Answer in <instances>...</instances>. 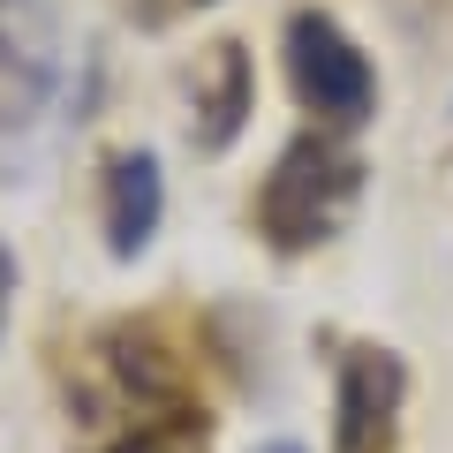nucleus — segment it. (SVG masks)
<instances>
[{"label": "nucleus", "instance_id": "obj_6", "mask_svg": "<svg viewBox=\"0 0 453 453\" xmlns=\"http://www.w3.org/2000/svg\"><path fill=\"white\" fill-rule=\"evenodd\" d=\"M196 106H204L196 144L204 151L234 144V129H242V113H250V61H242V46H211V91L196 83Z\"/></svg>", "mask_w": 453, "mask_h": 453}, {"label": "nucleus", "instance_id": "obj_4", "mask_svg": "<svg viewBox=\"0 0 453 453\" xmlns=\"http://www.w3.org/2000/svg\"><path fill=\"white\" fill-rule=\"evenodd\" d=\"M408 371L393 348H348L340 356V401H333V438L340 453H386L393 446V416H401Z\"/></svg>", "mask_w": 453, "mask_h": 453}, {"label": "nucleus", "instance_id": "obj_7", "mask_svg": "<svg viewBox=\"0 0 453 453\" xmlns=\"http://www.w3.org/2000/svg\"><path fill=\"white\" fill-rule=\"evenodd\" d=\"M8 303H16V257H8V242H0V333H8Z\"/></svg>", "mask_w": 453, "mask_h": 453}, {"label": "nucleus", "instance_id": "obj_1", "mask_svg": "<svg viewBox=\"0 0 453 453\" xmlns=\"http://www.w3.org/2000/svg\"><path fill=\"white\" fill-rule=\"evenodd\" d=\"M356 196H363L356 151H340L333 136H295L280 151V166L265 174L257 226L280 250H310V242H333L340 234V219L356 211Z\"/></svg>", "mask_w": 453, "mask_h": 453}, {"label": "nucleus", "instance_id": "obj_3", "mask_svg": "<svg viewBox=\"0 0 453 453\" xmlns=\"http://www.w3.org/2000/svg\"><path fill=\"white\" fill-rule=\"evenodd\" d=\"M288 83L303 98V113H318L325 129H363L378 106V76L363 61V46L318 8L288 16Z\"/></svg>", "mask_w": 453, "mask_h": 453}, {"label": "nucleus", "instance_id": "obj_2", "mask_svg": "<svg viewBox=\"0 0 453 453\" xmlns=\"http://www.w3.org/2000/svg\"><path fill=\"white\" fill-rule=\"evenodd\" d=\"M53 83H61V38L46 0H0V181L31 159Z\"/></svg>", "mask_w": 453, "mask_h": 453}, {"label": "nucleus", "instance_id": "obj_8", "mask_svg": "<svg viewBox=\"0 0 453 453\" xmlns=\"http://www.w3.org/2000/svg\"><path fill=\"white\" fill-rule=\"evenodd\" d=\"M257 453H303V446H288V438H273V446H257Z\"/></svg>", "mask_w": 453, "mask_h": 453}, {"label": "nucleus", "instance_id": "obj_5", "mask_svg": "<svg viewBox=\"0 0 453 453\" xmlns=\"http://www.w3.org/2000/svg\"><path fill=\"white\" fill-rule=\"evenodd\" d=\"M159 211H166L159 159H151V151H121V159L106 166V250H113V257H136V250H151V234H159Z\"/></svg>", "mask_w": 453, "mask_h": 453}]
</instances>
